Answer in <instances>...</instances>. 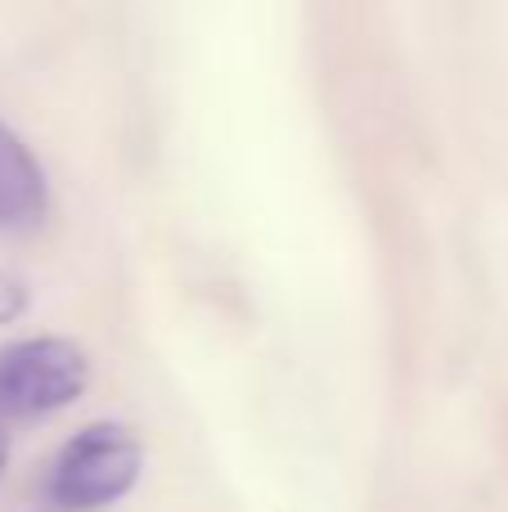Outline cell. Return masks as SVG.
I'll list each match as a JSON object with an SVG mask.
<instances>
[{"mask_svg": "<svg viewBox=\"0 0 508 512\" xmlns=\"http://www.w3.org/2000/svg\"><path fill=\"white\" fill-rule=\"evenodd\" d=\"M144 450L126 427L95 423L77 432L50 463L45 499L59 512H95L108 508L140 481Z\"/></svg>", "mask_w": 508, "mask_h": 512, "instance_id": "1", "label": "cell"}, {"mask_svg": "<svg viewBox=\"0 0 508 512\" xmlns=\"http://www.w3.org/2000/svg\"><path fill=\"white\" fill-rule=\"evenodd\" d=\"M90 382V360L68 337H27L0 351V423L72 405Z\"/></svg>", "mask_w": 508, "mask_h": 512, "instance_id": "2", "label": "cell"}, {"mask_svg": "<svg viewBox=\"0 0 508 512\" xmlns=\"http://www.w3.org/2000/svg\"><path fill=\"white\" fill-rule=\"evenodd\" d=\"M45 212H50V189L41 162L0 122V230L27 234L45 221Z\"/></svg>", "mask_w": 508, "mask_h": 512, "instance_id": "3", "label": "cell"}, {"mask_svg": "<svg viewBox=\"0 0 508 512\" xmlns=\"http://www.w3.org/2000/svg\"><path fill=\"white\" fill-rule=\"evenodd\" d=\"M27 306V288L18 274H0V324H9V319H18Z\"/></svg>", "mask_w": 508, "mask_h": 512, "instance_id": "4", "label": "cell"}, {"mask_svg": "<svg viewBox=\"0 0 508 512\" xmlns=\"http://www.w3.org/2000/svg\"><path fill=\"white\" fill-rule=\"evenodd\" d=\"M5 463H9V436L0 432V472H5Z\"/></svg>", "mask_w": 508, "mask_h": 512, "instance_id": "5", "label": "cell"}]
</instances>
